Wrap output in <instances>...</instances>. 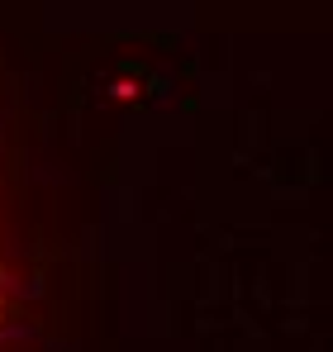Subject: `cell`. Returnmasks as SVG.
I'll return each instance as SVG.
<instances>
[{"label":"cell","instance_id":"6da1fadb","mask_svg":"<svg viewBox=\"0 0 333 352\" xmlns=\"http://www.w3.org/2000/svg\"><path fill=\"white\" fill-rule=\"evenodd\" d=\"M29 262H24V238H19V186L10 153L0 143V348L10 343L14 329H24V300H29Z\"/></svg>","mask_w":333,"mask_h":352}]
</instances>
